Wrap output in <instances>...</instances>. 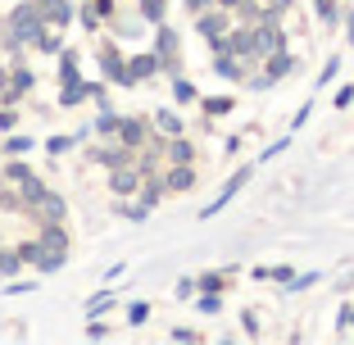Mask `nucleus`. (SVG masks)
Returning a JSON list of instances; mask_svg holds the SVG:
<instances>
[{
    "instance_id": "obj_16",
    "label": "nucleus",
    "mask_w": 354,
    "mask_h": 345,
    "mask_svg": "<svg viewBox=\"0 0 354 345\" xmlns=\"http://www.w3.org/2000/svg\"><path fill=\"white\" fill-rule=\"evenodd\" d=\"M227 50L241 55V59H250V23H245V28H236V32H227Z\"/></svg>"
},
{
    "instance_id": "obj_1",
    "label": "nucleus",
    "mask_w": 354,
    "mask_h": 345,
    "mask_svg": "<svg viewBox=\"0 0 354 345\" xmlns=\"http://www.w3.org/2000/svg\"><path fill=\"white\" fill-rule=\"evenodd\" d=\"M286 50V32H281L277 19H259L250 28V59H268V55Z\"/></svg>"
},
{
    "instance_id": "obj_45",
    "label": "nucleus",
    "mask_w": 354,
    "mask_h": 345,
    "mask_svg": "<svg viewBox=\"0 0 354 345\" xmlns=\"http://www.w3.org/2000/svg\"><path fill=\"white\" fill-rule=\"evenodd\" d=\"M309 114H313V109H309V105H300V114H295V127H291V132H300V127L309 123Z\"/></svg>"
},
{
    "instance_id": "obj_17",
    "label": "nucleus",
    "mask_w": 354,
    "mask_h": 345,
    "mask_svg": "<svg viewBox=\"0 0 354 345\" xmlns=\"http://www.w3.org/2000/svg\"><path fill=\"white\" fill-rule=\"evenodd\" d=\"M127 68H132V77L141 82V77H150V73L159 68V55H155V50H150V55H136V59L127 64Z\"/></svg>"
},
{
    "instance_id": "obj_10",
    "label": "nucleus",
    "mask_w": 354,
    "mask_h": 345,
    "mask_svg": "<svg viewBox=\"0 0 354 345\" xmlns=\"http://www.w3.org/2000/svg\"><path fill=\"white\" fill-rule=\"evenodd\" d=\"M114 141H123V146L141 150V146H146V123H141V118H118V132H114Z\"/></svg>"
},
{
    "instance_id": "obj_11",
    "label": "nucleus",
    "mask_w": 354,
    "mask_h": 345,
    "mask_svg": "<svg viewBox=\"0 0 354 345\" xmlns=\"http://www.w3.org/2000/svg\"><path fill=\"white\" fill-rule=\"evenodd\" d=\"M14 187H19V196H23V205H37V200H41V196H46V182H41V178H37V173H32V168H28V173H23V178H19V182H14Z\"/></svg>"
},
{
    "instance_id": "obj_33",
    "label": "nucleus",
    "mask_w": 354,
    "mask_h": 345,
    "mask_svg": "<svg viewBox=\"0 0 354 345\" xmlns=\"http://www.w3.org/2000/svg\"><path fill=\"white\" fill-rule=\"evenodd\" d=\"M127 318H132V323L141 327V323H146V318H150V304H146V300H136L132 309H127Z\"/></svg>"
},
{
    "instance_id": "obj_34",
    "label": "nucleus",
    "mask_w": 354,
    "mask_h": 345,
    "mask_svg": "<svg viewBox=\"0 0 354 345\" xmlns=\"http://www.w3.org/2000/svg\"><path fill=\"white\" fill-rule=\"evenodd\" d=\"M37 50L55 55V50H59V37H55V32H41V37H37Z\"/></svg>"
},
{
    "instance_id": "obj_32",
    "label": "nucleus",
    "mask_w": 354,
    "mask_h": 345,
    "mask_svg": "<svg viewBox=\"0 0 354 345\" xmlns=\"http://www.w3.org/2000/svg\"><path fill=\"white\" fill-rule=\"evenodd\" d=\"M318 277H323V272H304V277H291V282H286V291H304V286H313Z\"/></svg>"
},
{
    "instance_id": "obj_49",
    "label": "nucleus",
    "mask_w": 354,
    "mask_h": 345,
    "mask_svg": "<svg viewBox=\"0 0 354 345\" xmlns=\"http://www.w3.org/2000/svg\"><path fill=\"white\" fill-rule=\"evenodd\" d=\"M214 5H223V10H236L241 0H214Z\"/></svg>"
},
{
    "instance_id": "obj_3",
    "label": "nucleus",
    "mask_w": 354,
    "mask_h": 345,
    "mask_svg": "<svg viewBox=\"0 0 354 345\" xmlns=\"http://www.w3.org/2000/svg\"><path fill=\"white\" fill-rule=\"evenodd\" d=\"M159 196H164V182L150 173V178L141 182V191H136V200H132V205H118V214L132 218V223H141V218H150V209L159 205Z\"/></svg>"
},
{
    "instance_id": "obj_40",
    "label": "nucleus",
    "mask_w": 354,
    "mask_h": 345,
    "mask_svg": "<svg viewBox=\"0 0 354 345\" xmlns=\"http://www.w3.org/2000/svg\"><path fill=\"white\" fill-rule=\"evenodd\" d=\"M263 10H268V19H277L281 10H291V0H268V5H263Z\"/></svg>"
},
{
    "instance_id": "obj_29",
    "label": "nucleus",
    "mask_w": 354,
    "mask_h": 345,
    "mask_svg": "<svg viewBox=\"0 0 354 345\" xmlns=\"http://www.w3.org/2000/svg\"><path fill=\"white\" fill-rule=\"evenodd\" d=\"M0 150L5 155H23V150H32V136H10V141H0Z\"/></svg>"
},
{
    "instance_id": "obj_31",
    "label": "nucleus",
    "mask_w": 354,
    "mask_h": 345,
    "mask_svg": "<svg viewBox=\"0 0 354 345\" xmlns=\"http://www.w3.org/2000/svg\"><path fill=\"white\" fill-rule=\"evenodd\" d=\"M141 14H146L150 23H159L164 19V0H141Z\"/></svg>"
},
{
    "instance_id": "obj_42",
    "label": "nucleus",
    "mask_w": 354,
    "mask_h": 345,
    "mask_svg": "<svg viewBox=\"0 0 354 345\" xmlns=\"http://www.w3.org/2000/svg\"><path fill=\"white\" fill-rule=\"evenodd\" d=\"M86 336H91V341H104V336H109V327H104V323H91V327H86Z\"/></svg>"
},
{
    "instance_id": "obj_41",
    "label": "nucleus",
    "mask_w": 354,
    "mask_h": 345,
    "mask_svg": "<svg viewBox=\"0 0 354 345\" xmlns=\"http://www.w3.org/2000/svg\"><path fill=\"white\" fill-rule=\"evenodd\" d=\"M191 295H196V282H191V277H187V282H177V300H191Z\"/></svg>"
},
{
    "instance_id": "obj_28",
    "label": "nucleus",
    "mask_w": 354,
    "mask_h": 345,
    "mask_svg": "<svg viewBox=\"0 0 354 345\" xmlns=\"http://www.w3.org/2000/svg\"><path fill=\"white\" fill-rule=\"evenodd\" d=\"M173 95L182 100V105H191V100H196V86H191L187 77H173Z\"/></svg>"
},
{
    "instance_id": "obj_27",
    "label": "nucleus",
    "mask_w": 354,
    "mask_h": 345,
    "mask_svg": "<svg viewBox=\"0 0 354 345\" xmlns=\"http://www.w3.org/2000/svg\"><path fill=\"white\" fill-rule=\"evenodd\" d=\"M109 304H114V291H100V295H91V300H86V314H104V309H109Z\"/></svg>"
},
{
    "instance_id": "obj_9",
    "label": "nucleus",
    "mask_w": 354,
    "mask_h": 345,
    "mask_svg": "<svg viewBox=\"0 0 354 345\" xmlns=\"http://www.w3.org/2000/svg\"><path fill=\"white\" fill-rule=\"evenodd\" d=\"M155 55H159V68H173V73H177V32L173 28H159Z\"/></svg>"
},
{
    "instance_id": "obj_4",
    "label": "nucleus",
    "mask_w": 354,
    "mask_h": 345,
    "mask_svg": "<svg viewBox=\"0 0 354 345\" xmlns=\"http://www.w3.org/2000/svg\"><path fill=\"white\" fill-rule=\"evenodd\" d=\"M196 32L209 41V50L218 55V50H227V14H223V5L218 10H205V14H196Z\"/></svg>"
},
{
    "instance_id": "obj_47",
    "label": "nucleus",
    "mask_w": 354,
    "mask_h": 345,
    "mask_svg": "<svg viewBox=\"0 0 354 345\" xmlns=\"http://www.w3.org/2000/svg\"><path fill=\"white\" fill-rule=\"evenodd\" d=\"M187 10H191V14H205V10H209V0H187Z\"/></svg>"
},
{
    "instance_id": "obj_39",
    "label": "nucleus",
    "mask_w": 354,
    "mask_h": 345,
    "mask_svg": "<svg viewBox=\"0 0 354 345\" xmlns=\"http://www.w3.org/2000/svg\"><path fill=\"white\" fill-rule=\"evenodd\" d=\"M77 19H82V23H86V28H100V14H95V5H86V10H82V14H77Z\"/></svg>"
},
{
    "instance_id": "obj_15",
    "label": "nucleus",
    "mask_w": 354,
    "mask_h": 345,
    "mask_svg": "<svg viewBox=\"0 0 354 345\" xmlns=\"http://www.w3.org/2000/svg\"><path fill=\"white\" fill-rule=\"evenodd\" d=\"M37 241H41L46 250H68V232H64V223H46Z\"/></svg>"
},
{
    "instance_id": "obj_8",
    "label": "nucleus",
    "mask_w": 354,
    "mask_h": 345,
    "mask_svg": "<svg viewBox=\"0 0 354 345\" xmlns=\"http://www.w3.org/2000/svg\"><path fill=\"white\" fill-rule=\"evenodd\" d=\"M32 209H37V218H41V223H64V218H68V205H64V196H55V191H46Z\"/></svg>"
},
{
    "instance_id": "obj_30",
    "label": "nucleus",
    "mask_w": 354,
    "mask_h": 345,
    "mask_svg": "<svg viewBox=\"0 0 354 345\" xmlns=\"http://www.w3.org/2000/svg\"><path fill=\"white\" fill-rule=\"evenodd\" d=\"M200 314H218V309H223V300H218V291H205V295H200Z\"/></svg>"
},
{
    "instance_id": "obj_48",
    "label": "nucleus",
    "mask_w": 354,
    "mask_h": 345,
    "mask_svg": "<svg viewBox=\"0 0 354 345\" xmlns=\"http://www.w3.org/2000/svg\"><path fill=\"white\" fill-rule=\"evenodd\" d=\"M345 28H350L345 37H350V46H354V10H350V19H345Z\"/></svg>"
},
{
    "instance_id": "obj_22",
    "label": "nucleus",
    "mask_w": 354,
    "mask_h": 345,
    "mask_svg": "<svg viewBox=\"0 0 354 345\" xmlns=\"http://www.w3.org/2000/svg\"><path fill=\"white\" fill-rule=\"evenodd\" d=\"M59 82H64V86L82 82V77H77V55H73V50H68V55H64V59H59Z\"/></svg>"
},
{
    "instance_id": "obj_5",
    "label": "nucleus",
    "mask_w": 354,
    "mask_h": 345,
    "mask_svg": "<svg viewBox=\"0 0 354 345\" xmlns=\"http://www.w3.org/2000/svg\"><path fill=\"white\" fill-rule=\"evenodd\" d=\"M245 182H250V168H241V173H232V178H227V187H223L218 196H214V200L205 205V209H200V218H214V214H223V209L232 205V200H236V191L245 187Z\"/></svg>"
},
{
    "instance_id": "obj_14",
    "label": "nucleus",
    "mask_w": 354,
    "mask_h": 345,
    "mask_svg": "<svg viewBox=\"0 0 354 345\" xmlns=\"http://www.w3.org/2000/svg\"><path fill=\"white\" fill-rule=\"evenodd\" d=\"M214 73H218V77H227V82H236V77H241V55L218 50V55H214Z\"/></svg>"
},
{
    "instance_id": "obj_44",
    "label": "nucleus",
    "mask_w": 354,
    "mask_h": 345,
    "mask_svg": "<svg viewBox=\"0 0 354 345\" xmlns=\"http://www.w3.org/2000/svg\"><path fill=\"white\" fill-rule=\"evenodd\" d=\"M173 341H200V336L191 332V327H173Z\"/></svg>"
},
{
    "instance_id": "obj_7",
    "label": "nucleus",
    "mask_w": 354,
    "mask_h": 345,
    "mask_svg": "<svg viewBox=\"0 0 354 345\" xmlns=\"http://www.w3.org/2000/svg\"><path fill=\"white\" fill-rule=\"evenodd\" d=\"M159 182H164V196H182V191L196 187V168H191V164H173Z\"/></svg>"
},
{
    "instance_id": "obj_18",
    "label": "nucleus",
    "mask_w": 354,
    "mask_h": 345,
    "mask_svg": "<svg viewBox=\"0 0 354 345\" xmlns=\"http://www.w3.org/2000/svg\"><path fill=\"white\" fill-rule=\"evenodd\" d=\"M95 132H100L104 141H114V132H118V114H114V109H109V100H104L100 118H95Z\"/></svg>"
},
{
    "instance_id": "obj_20",
    "label": "nucleus",
    "mask_w": 354,
    "mask_h": 345,
    "mask_svg": "<svg viewBox=\"0 0 354 345\" xmlns=\"http://www.w3.org/2000/svg\"><path fill=\"white\" fill-rule=\"evenodd\" d=\"M168 159H173V164H191V141H182V136H168Z\"/></svg>"
},
{
    "instance_id": "obj_13",
    "label": "nucleus",
    "mask_w": 354,
    "mask_h": 345,
    "mask_svg": "<svg viewBox=\"0 0 354 345\" xmlns=\"http://www.w3.org/2000/svg\"><path fill=\"white\" fill-rule=\"evenodd\" d=\"M295 73V59L286 50H277V55H268V68H263V77L268 82H277V77H291Z\"/></svg>"
},
{
    "instance_id": "obj_6",
    "label": "nucleus",
    "mask_w": 354,
    "mask_h": 345,
    "mask_svg": "<svg viewBox=\"0 0 354 345\" xmlns=\"http://www.w3.org/2000/svg\"><path fill=\"white\" fill-rule=\"evenodd\" d=\"M100 68H104V77H109V82H118V86H136L132 68H127V64L118 59L114 46H104V50H100Z\"/></svg>"
},
{
    "instance_id": "obj_26",
    "label": "nucleus",
    "mask_w": 354,
    "mask_h": 345,
    "mask_svg": "<svg viewBox=\"0 0 354 345\" xmlns=\"http://www.w3.org/2000/svg\"><path fill=\"white\" fill-rule=\"evenodd\" d=\"M227 109H232V100H227V95H209V100H205V114H209V118H223Z\"/></svg>"
},
{
    "instance_id": "obj_21",
    "label": "nucleus",
    "mask_w": 354,
    "mask_h": 345,
    "mask_svg": "<svg viewBox=\"0 0 354 345\" xmlns=\"http://www.w3.org/2000/svg\"><path fill=\"white\" fill-rule=\"evenodd\" d=\"M64 263H68V250H46L41 259H37V268H41V272H59Z\"/></svg>"
},
{
    "instance_id": "obj_12",
    "label": "nucleus",
    "mask_w": 354,
    "mask_h": 345,
    "mask_svg": "<svg viewBox=\"0 0 354 345\" xmlns=\"http://www.w3.org/2000/svg\"><path fill=\"white\" fill-rule=\"evenodd\" d=\"M132 155H136V150H132V146H123V141H118V146L95 150V159H100L104 168H123V164H132Z\"/></svg>"
},
{
    "instance_id": "obj_43",
    "label": "nucleus",
    "mask_w": 354,
    "mask_h": 345,
    "mask_svg": "<svg viewBox=\"0 0 354 345\" xmlns=\"http://www.w3.org/2000/svg\"><path fill=\"white\" fill-rule=\"evenodd\" d=\"M286 146H291V136H286V141H272V146H268V150H263V159H272V155H281V150H286Z\"/></svg>"
},
{
    "instance_id": "obj_37",
    "label": "nucleus",
    "mask_w": 354,
    "mask_h": 345,
    "mask_svg": "<svg viewBox=\"0 0 354 345\" xmlns=\"http://www.w3.org/2000/svg\"><path fill=\"white\" fill-rule=\"evenodd\" d=\"M73 146V141H68V136H50V141H46V150H50V155H64V150Z\"/></svg>"
},
{
    "instance_id": "obj_46",
    "label": "nucleus",
    "mask_w": 354,
    "mask_h": 345,
    "mask_svg": "<svg viewBox=\"0 0 354 345\" xmlns=\"http://www.w3.org/2000/svg\"><path fill=\"white\" fill-rule=\"evenodd\" d=\"M0 127H5V132L14 127V109H0Z\"/></svg>"
},
{
    "instance_id": "obj_23",
    "label": "nucleus",
    "mask_w": 354,
    "mask_h": 345,
    "mask_svg": "<svg viewBox=\"0 0 354 345\" xmlns=\"http://www.w3.org/2000/svg\"><path fill=\"white\" fill-rule=\"evenodd\" d=\"M19 268H23V254H19V245H14V250L0 254V277H14Z\"/></svg>"
},
{
    "instance_id": "obj_2",
    "label": "nucleus",
    "mask_w": 354,
    "mask_h": 345,
    "mask_svg": "<svg viewBox=\"0 0 354 345\" xmlns=\"http://www.w3.org/2000/svg\"><path fill=\"white\" fill-rule=\"evenodd\" d=\"M41 10L32 5V0H23L19 10H14V19H10V46H28V41H37L41 37Z\"/></svg>"
},
{
    "instance_id": "obj_19",
    "label": "nucleus",
    "mask_w": 354,
    "mask_h": 345,
    "mask_svg": "<svg viewBox=\"0 0 354 345\" xmlns=\"http://www.w3.org/2000/svg\"><path fill=\"white\" fill-rule=\"evenodd\" d=\"M155 127L164 136H182V118H177L173 109H159V114H155Z\"/></svg>"
},
{
    "instance_id": "obj_35",
    "label": "nucleus",
    "mask_w": 354,
    "mask_h": 345,
    "mask_svg": "<svg viewBox=\"0 0 354 345\" xmlns=\"http://www.w3.org/2000/svg\"><path fill=\"white\" fill-rule=\"evenodd\" d=\"M336 73H341V59H327V68H323V73H318V86L336 82Z\"/></svg>"
},
{
    "instance_id": "obj_36",
    "label": "nucleus",
    "mask_w": 354,
    "mask_h": 345,
    "mask_svg": "<svg viewBox=\"0 0 354 345\" xmlns=\"http://www.w3.org/2000/svg\"><path fill=\"white\" fill-rule=\"evenodd\" d=\"M223 282H227V277H223V272H209V277H200V282L196 286H205V291H218V286Z\"/></svg>"
},
{
    "instance_id": "obj_25",
    "label": "nucleus",
    "mask_w": 354,
    "mask_h": 345,
    "mask_svg": "<svg viewBox=\"0 0 354 345\" xmlns=\"http://www.w3.org/2000/svg\"><path fill=\"white\" fill-rule=\"evenodd\" d=\"M313 14L323 23H341V10H336V0H313Z\"/></svg>"
},
{
    "instance_id": "obj_38",
    "label": "nucleus",
    "mask_w": 354,
    "mask_h": 345,
    "mask_svg": "<svg viewBox=\"0 0 354 345\" xmlns=\"http://www.w3.org/2000/svg\"><path fill=\"white\" fill-rule=\"evenodd\" d=\"M350 100H354V86H341V91H336V100H332V105H336V109H350Z\"/></svg>"
},
{
    "instance_id": "obj_24",
    "label": "nucleus",
    "mask_w": 354,
    "mask_h": 345,
    "mask_svg": "<svg viewBox=\"0 0 354 345\" xmlns=\"http://www.w3.org/2000/svg\"><path fill=\"white\" fill-rule=\"evenodd\" d=\"M23 91H32V73H28V68H19V73H14L10 91H5V100H14V95H23Z\"/></svg>"
}]
</instances>
